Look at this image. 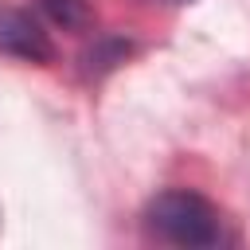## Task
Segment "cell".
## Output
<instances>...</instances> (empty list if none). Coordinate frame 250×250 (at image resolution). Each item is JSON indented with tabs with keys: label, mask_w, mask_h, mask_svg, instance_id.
Wrapping results in <instances>:
<instances>
[{
	"label": "cell",
	"mask_w": 250,
	"mask_h": 250,
	"mask_svg": "<svg viewBox=\"0 0 250 250\" xmlns=\"http://www.w3.org/2000/svg\"><path fill=\"white\" fill-rule=\"evenodd\" d=\"M133 51V43L129 39H98L86 55H82V62H86V74H105V70H113L117 62H125V55Z\"/></svg>",
	"instance_id": "obj_4"
},
{
	"label": "cell",
	"mask_w": 250,
	"mask_h": 250,
	"mask_svg": "<svg viewBox=\"0 0 250 250\" xmlns=\"http://www.w3.org/2000/svg\"><path fill=\"white\" fill-rule=\"evenodd\" d=\"M145 230L160 242L191 246V250L215 246L223 238V223H219L215 203L199 191H188V188H168V191L152 195L145 207Z\"/></svg>",
	"instance_id": "obj_1"
},
{
	"label": "cell",
	"mask_w": 250,
	"mask_h": 250,
	"mask_svg": "<svg viewBox=\"0 0 250 250\" xmlns=\"http://www.w3.org/2000/svg\"><path fill=\"white\" fill-rule=\"evenodd\" d=\"M168 4H188V0H168Z\"/></svg>",
	"instance_id": "obj_5"
},
{
	"label": "cell",
	"mask_w": 250,
	"mask_h": 250,
	"mask_svg": "<svg viewBox=\"0 0 250 250\" xmlns=\"http://www.w3.org/2000/svg\"><path fill=\"white\" fill-rule=\"evenodd\" d=\"M0 55L47 66V62H55V43H51V35L39 27V20L31 12L0 4Z\"/></svg>",
	"instance_id": "obj_2"
},
{
	"label": "cell",
	"mask_w": 250,
	"mask_h": 250,
	"mask_svg": "<svg viewBox=\"0 0 250 250\" xmlns=\"http://www.w3.org/2000/svg\"><path fill=\"white\" fill-rule=\"evenodd\" d=\"M39 8L47 12L51 23H59L66 31H86L94 23V8L86 0H39Z\"/></svg>",
	"instance_id": "obj_3"
}]
</instances>
